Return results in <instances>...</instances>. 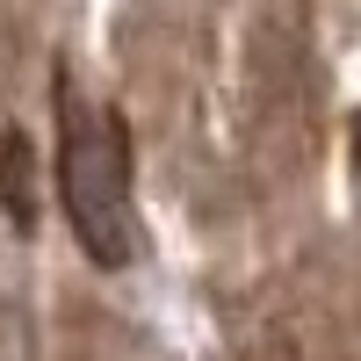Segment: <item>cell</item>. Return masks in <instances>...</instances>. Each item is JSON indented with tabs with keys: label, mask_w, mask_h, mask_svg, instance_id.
<instances>
[{
	"label": "cell",
	"mask_w": 361,
	"mask_h": 361,
	"mask_svg": "<svg viewBox=\"0 0 361 361\" xmlns=\"http://www.w3.org/2000/svg\"><path fill=\"white\" fill-rule=\"evenodd\" d=\"M58 188L66 224L94 267H130L137 253V209H130V130L109 102L58 87Z\"/></svg>",
	"instance_id": "obj_1"
}]
</instances>
